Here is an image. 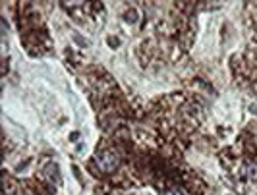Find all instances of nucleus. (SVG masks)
I'll use <instances>...</instances> for the list:
<instances>
[{
	"label": "nucleus",
	"instance_id": "nucleus-3",
	"mask_svg": "<svg viewBox=\"0 0 257 195\" xmlns=\"http://www.w3.org/2000/svg\"><path fill=\"white\" fill-rule=\"evenodd\" d=\"M167 195H186L184 191H182L180 187H172V189H168Z\"/></svg>",
	"mask_w": 257,
	"mask_h": 195
},
{
	"label": "nucleus",
	"instance_id": "nucleus-1",
	"mask_svg": "<svg viewBox=\"0 0 257 195\" xmlns=\"http://www.w3.org/2000/svg\"><path fill=\"white\" fill-rule=\"evenodd\" d=\"M97 166L101 170H104V172H112L118 166V156H116L114 151H110V149L101 151L97 155Z\"/></svg>",
	"mask_w": 257,
	"mask_h": 195
},
{
	"label": "nucleus",
	"instance_id": "nucleus-2",
	"mask_svg": "<svg viewBox=\"0 0 257 195\" xmlns=\"http://www.w3.org/2000/svg\"><path fill=\"white\" fill-rule=\"evenodd\" d=\"M245 176H247L249 180L257 182V164H247V166H245Z\"/></svg>",
	"mask_w": 257,
	"mask_h": 195
}]
</instances>
